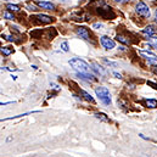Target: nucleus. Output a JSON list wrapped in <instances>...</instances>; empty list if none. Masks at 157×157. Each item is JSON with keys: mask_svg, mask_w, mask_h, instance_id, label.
Instances as JSON below:
<instances>
[{"mask_svg": "<svg viewBox=\"0 0 157 157\" xmlns=\"http://www.w3.org/2000/svg\"><path fill=\"white\" fill-rule=\"evenodd\" d=\"M79 93L84 96V99H85L86 101H89V102H91V104H95V100L90 96V94H88V93H86V91H84V90H79Z\"/></svg>", "mask_w": 157, "mask_h": 157, "instance_id": "obj_11", "label": "nucleus"}, {"mask_svg": "<svg viewBox=\"0 0 157 157\" xmlns=\"http://www.w3.org/2000/svg\"><path fill=\"white\" fill-rule=\"evenodd\" d=\"M152 71H154V73L157 75V66H154V67H152Z\"/></svg>", "mask_w": 157, "mask_h": 157, "instance_id": "obj_25", "label": "nucleus"}, {"mask_svg": "<svg viewBox=\"0 0 157 157\" xmlns=\"http://www.w3.org/2000/svg\"><path fill=\"white\" fill-rule=\"evenodd\" d=\"M100 41H101L102 46H104L105 49H107V50H111V49H113V48H115V41L111 39V38L106 37V36L101 37V38H100Z\"/></svg>", "mask_w": 157, "mask_h": 157, "instance_id": "obj_6", "label": "nucleus"}, {"mask_svg": "<svg viewBox=\"0 0 157 157\" xmlns=\"http://www.w3.org/2000/svg\"><path fill=\"white\" fill-rule=\"evenodd\" d=\"M113 75H115L117 78H121V77H122V76H121V75H118V73H113Z\"/></svg>", "mask_w": 157, "mask_h": 157, "instance_id": "obj_26", "label": "nucleus"}, {"mask_svg": "<svg viewBox=\"0 0 157 157\" xmlns=\"http://www.w3.org/2000/svg\"><path fill=\"white\" fill-rule=\"evenodd\" d=\"M149 44L157 49V37H152V36L149 37Z\"/></svg>", "mask_w": 157, "mask_h": 157, "instance_id": "obj_17", "label": "nucleus"}, {"mask_svg": "<svg viewBox=\"0 0 157 157\" xmlns=\"http://www.w3.org/2000/svg\"><path fill=\"white\" fill-rule=\"evenodd\" d=\"M95 10H96V13L100 15V16H101L102 18H105V20H113V18L116 17V13H115L113 9H112L111 6H109V5L102 4V5L98 6Z\"/></svg>", "mask_w": 157, "mask_h": 157, "instance_id": "obj_2", "label": "nucleus"}, {"mask_svg": "<svg viewBox=\"0 0 157 157\" xmlns=\"http://www.w3.org/2000/svg\"><path fill=\"white\" fill-rule=\"evenodd\" d=\"M136 12H138L140 16L145 17V18L150 17V9H149V6H147L145 2H143V1H139V2L136 4Z\"/></svg>", "mask_w": 157, "mask_h": 157, "instance_id": "obj_5", "label": "nucleus"}, {"mask_svg": "<svg viewBox=\"0 0 157 157\" xmlns=\"http://www.w3.org/2000/svg\"><path fill=\"white\" fill-rule=\"evenodd\" d=\"M4 17L7 18V20H13V18H15V16H13L12 13H10V12H5V13H4Z\"/></svg>", "mask_w": 157, "mask_h": 157, "instance_id": "obj_21", "label": "nucleus"}, {"mask_svg": "<svg viewBox=\"0 0 157 157\" xmlns=\"http://www.w3.org/2000/svg\"><path fill=\"white\" fill-rule=\"evenodd\" d=\"M31 21H33V23H37V25H49V23L54 22V18L50 16L39 13L36 16H31Z\"/></svg>", "mask_w": 157, "mask_h": 157, "instance_id": "obj_4", "label": "nucleus"}, {"mask_svg": "<svg viewBox=\"0 0 157 157\" xmlns=\"http://www.w3.org/2000/svg\"><path fill=\"white\" fill-rule=\"evenodd\" d=\"M140 55L141 56H145L147 60H149V62L150 63H154V62H157V56H155L154 54H151V52H146V51H141L140 52Z\"/></svg>", "mask_w": 157, "mask_h": 157, "instance_id": "obj_8", "label": "nucleus"}, {"mask_svg": "<svg viewBox=\"0 0 157 157\" xmlns=\"http://www.w3.org/2000/svg\"><path fill=\"white\" fill-rule=\"evenodd\" d=\"M13 52V49L12 48H1V54L5 55V56H9Z\"/></svg>", "mask_w": 157, "mask_h": 157, "instance_id": "obj_15", "label": "nucleus"}, {"mask_svg": "<svg viewBox=\"0 0 157 157\" xmlns=\"http://www.w3.org/2000/svg\"><path fill=\"white\" fill-rule=\"evenodd\" d=\"M116 2H119V4H123V2H128V1H130V0H115Z\"/></svg>", "mask_w": 157, "mask_h": 157, "instance_id": "obj_24", "label": "nucleus"}, {"mask_svg": "<svg viewBox=\"0 0 157 157\" xmlns=\"http://www.w3.org/2000/svg\"><path fill=\"white\" fill-rule=\"evenodd\" d=\"M61 49H62L63 51H68V44H67V41H63V43L61 44Z\"/></svg>", "mask_w": 157, "mask_h": 157, "instance_id": "obj_22", "label": "nucleus"}, {"mask_svg": "<svg viewBox=\"0 0 157 157\" xmlns=\"http://www.w3.org/2000/svg\"><path fill=\"white\" fill-rule=\"evenodd\" d=\"M93 27H94V28H101V27H102V25H100V23H94V25H93Z\"/></svg>", "mask_w": 157, "mask_h": 157, "instance_id": "obj_23", "label": "nucleus"}, {"mask_svg": "<svg viewBox=\"0 0 157 157\" xmlns=\"http://www.w3.org/2000/svg\"><path fill=\"white\" fill-rule=\"evenodd\" d=\"M95 93L98 95V98L100 99V101L105 105H110L111 104V94L107 88H104V86H99L95 89Z\"/></svg>", "mask_w": 157, "mask_h": 157, "instance_id": "obj_3", "label": "nucleus"}, {"mask_svg": "<svg viewBox=\"0 0 157 157\" xmlns=\"http://www.w3.org/2000/svg\"><path fill=\"white\" fill-rule=\"evenodd\" d=\"M155 32H156V29H155L152 26H149V27H146V28H144V29H143V34H145V36H147V37L154 36V34H155Z\"/></svg>", "mask_w": 157, "mask_h": 157, "instance_id": "obj_10", "label": "nucleus"}, {"mask_svg": "<svg viewBox=\"0 0 157 157\" xmlns=\"http://www.w3.org/2000/svg\"><path fill=\"white\" fill-rule=\"evenodd\" d=\"M145 105L150 109H156L157 107V100H154V99H149L145 101Z\"/></svg>", "mask_w": 157, "mask_h": 157, "instance_id": "obj_12", "label": "nucleus"}, {"mask_svg": "<svg viewBox=\"0 0 157 157\" xmlns=\"http://www.w3.org/2000/svg\"><path fill=\"white\" fill-rule=\"evenodd\" d=\"M48 34H49V38H51V39H52V38H55V37H56V34H57V33H56V29H55V28H51V29H49V31H48Z\"/></svg>", "mask_w": 157, "mask_h": 157, "instance_id": "obj_20", "label": "nucleus"}, {"mask_svg": "<svg viewBox=\"0 0 157 157\" xmlns=\"http://www.w3.org/2000/svg\"><path fill=\"white\" fill-rule=\"evenodd\" d=\"M76 32H77V34H78L80 38H83V39L85 40H90V33H89V31H88L86 27H78L76 29Z\"/></svg>", "mask_w": 157, "mask_h": 157, "instance_id": "obj_7", "label": "nucleus"}, {"mask_svg": "<svg viewBox=\"0 0 157 157\" xmlns=\"http://www.w3.org/2000/svg\"><path fill=\"white\" fill-rule=\"evenodd\" d=\"M70 65H71V66L73 67V70H76L78 73H90V67H89V65H88L85 61L78 59V57H75V59L70 60Z\"/></svg>", "mask_w": 157, "mask_h": 157, "instance_id": "obj_1", "label": "nucleus"}, {"mask_svg": "<svg viewBox=\"0 0 157 157\" xmlns=\"http://www.w3.org/2000/svg\"><path fill=\"white\" fill-rule=\"evenodd\" d=\"M38 6L43 7V9H46V10H54L55 6L51 4V2H46V1H37Z\"/></svg>", "mask_w": 157, "mask_h": 157, "instance_id": "obj_9", "label": "nucleus"}, {"mask_svg": "<svg viewBox=\"0 0 157 157\" xmlns=\"http://www.w3.org/2000/svg\"><path fill=\"white\" fill-rule=\"evenodd\" d=\"M127 37H124V36H121V34H118L117 36V40L118 41H121V43H123V44H130L132 41L130 39H125Z\"/></svg>", "mask_w": 157, "mask_h": 157, "instance_id": "obj_16", "label": "nucleus"}, {"mask_svg": "<svg viewBox=\"0 0 157 157\" xmlns=\"http://www.w3.org/2000/svg\"><path fill=\"white\" fill-rule=\"evenodd\" d=\"M95 117L99 118V119H101V121H104V122H110V119L106 117L105 113H95Z\"/></svg>", "mask_w": 157, "mask_h": 157, "instance_id": "obj_18", "label": "nucleus"}, {"mask_svg": "<svg viewBox=\"0 0 157 157\" xmlns=\"http://www.w3.org/2000/svg\"><path fill=\"white\" fill-rule=\"evenodd\" d=\"M41 34H43V31L41 29H34V31L31 32V37L32 38H37V39L41 37Z\"/></svg>", "mask_w": 157, "mask_h": 157, "instance_id": "obj_14", "label": "nucleus"}, {"mask_svg": "<svg viewBox=\"0 0 157 157\" xmlns=\"http://www.w3.org/2000/svg\"><path fill=\"white\" fill-rule=\"evenodd\" d=\"M6 7L10 10V11H20V7L17 5H12V4H7Z\"/></svg>", "mask_w": 157, "mask_h": 157, "instance_id": "obj_19", "label": "nucleus"}, {"mask_svg": "<svg viewBox=\"0 0 157 157\" xmlns=\"http://www.w3.org/2000/svg\"><path fill=\"white\" fill-rule=\"evenodd\" d=\"M93 70L94 71H96L99 75H102V76H105L106 75V72H105V70L101 67V66H99V65H96V63H93Z\"/></svg>", "mask_w": 157, "mask_h": 157, "instance_id": "obj_13", "label": "nucleus"}]
</instances>
